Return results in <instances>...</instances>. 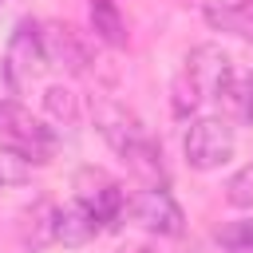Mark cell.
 Listing matches in <instances>:
<instances>
[{
	"instance_id": "1",
	"label": "cell",
	"mask_w": 253,
	"mask_h": 253,
	"mask_svg": "<svg viewBox=\"0 0 253 253\" xmlns=\"http://www.w3.org/2000/svg\"><path fill=\"white\" fill-rule=\"evenodd\" d=\"M233 63L217 43H198L186 55V67L174 79V115H194L206 99H225L233 87Z\"/></svg>"
},
{
	"instance_id": "2",
	"label": "cell",
	"mask_w": 253,
	"mask_h": 253,
	"mask_svg": "<svg viewBox=\"0 0 253 253\" xmlns=\"http://www.w3.org/2000/svg\"><path fill=\"white\" fill-rule=\"evenodd\" d=\"M0 142L12 146V150H20V154H28L36 166H43V162L55 158V130L43 126L16 99H0Z\"/></svg>"
},
{
	"instance_id": "3",
	"label": "cell",
	"mask_w": 253,
	"mask_h": 253,
	"mask_svg": "<svg viewBox=\"0 0 253 253\" xmlns=\"http://www.w3.org/2000/svg\"><path fill=\"white\" fill-rule=\"evenodd\" d=\"M75 202H83L103 229H115V225L123 221V213H126V194H123V186H119L107 170H95V166H83V170L75 174Z\"/></svg>"
},
{
	"instance_id": "4",
	"label": "cell",
	"mask_w": 253,
	"mask_h": 253,
	"mask_svg": "<svg viewBox=\"0 0 253 253\" xmlns=\"http://www.w3.org/2000/svg\"><path fill=\"white\" fill-rule=\"evenodd\" d=\"M182 154L194 170H217L233 154V126L225 119H194L182 138Z\"/></svg>"
},
{
	"instance_id": "5",
	"label": "cell",
	"mask_w": 253,
	"mask_h": 253,
	"mask_svg": "<svg viewBox=\"0 0 253 253\" xmlns=\"http://www.w3.org/2000/svg\"><path fill=\"white\" fill-rule=\"evenodd\" d=\"M47 63L43 55V36H40V24L36 20H20L12 40H8V51H4V75L12 87H24L40 67Z\"/></svg>"
},
{
	"instance_id": "6",
	"label": "cell",
	"mask_w": 253,
	"mask_h": 253,
	"mask_svg": "<svg viewBox=\"0 0 253 253\" xmlns=\"http://www.w3.org/2000/svg\"><path fill=\"white\" fill-rule=\"evenodd\" d=\"M130 217L146 229V233H158V237H178L186 217H182V206L162 190V186H150L142 190L134 202H130Z\"/></svg>"
},
{
	"instance_id": "7",
	"label": "cell",
	"mask_w": 253,
	"mask_h": 253,
	"mask_svg": "<svg viewBox=\"0 0 253 253\" xmlns=\"http://www.w3.org/2000/svg\"><path fill=\"white\" fill-rule=\"evenodd\" d=\"M40 36H43V55H47V63H55V67H63V71H71V75H83V71H87L91 47H87V40H83L71 24L47 20V24H40Z\"/></svg>"
},
{
	"instance_id": "8",
	"label": "cell",
	"mask_w": 253,
	"mask_h": 253,
	"mask_svg": "<svg viewBox=\"0 0 253 253\" xmlns=\"http://www.w3.org/2000/svg\"><path fill=\"white\" fill-rule=\"evenodd\" d=\"M95 126H99V134H103L115 150H123V146H130L134 138L146 134L142 123H138L130 111H123L119 103H99V111H95Z\"/></svg>"
},
{
	"instance_id": "9",
	"label": "cell",
	"mask_w": 253,
	"mask_h": 253,
	"mask_svg": "<svg viewBox=\"0 0 253 253\" xmlns=\"http://www.w3.org/2000/svg\"><path fill=\"white\" fill-rule=\"evenodd\" d=\"M103 225L91 217V210L83 202H71V206H55V241L59 245H87Z\"/></svg>"
},
{
	"instance_id": "10",
	"label": "cell",
	"mask_w": 253,
	"mask_h": 253,
	"mask_svg": "<svg viewBox=\"0 0 253 253\" xmlns=\"http://www.w3.org/2000/svg\"><path fill=\"white\" fill-rule=\"evenodd\" d=\"M206 20L221 32H233L241 40H253V0H210Z\"/></svg>"
},
{
	"instance_id": "11",
	"label": "cell",
	"mask_w": 253,
	"mask_h": 253,
	"mask_svg": "<svg viewBox=\"0 0 253 253\" xmlns=\"http://www.w3.org/2000/svg\"><path fill=\"white\" fill-rule=\"evenodd\" d=\"M123 154V162L138 174V178H146L150 186H158V182H166V166H162V150H158V142L150 138V134H142V138H134L130 146H123L119 150Z\"/></svg>"
},
{
	"instance_id": "12",
	"label": "cell",
	"mask_w": 253,
	"mask_h": 253,
	"mask_svg": "<svg viewBox=\"0 0 253 253\" xmlns=\"http://www.w3.org/2000/svg\"><path fill=\"white\" fill-rule=\"evenodd\" d=\"M87 12H91V32H95V40H103L107 47H126L130 32H126V20H123V12H119L115 0H91Z\"/></svg>"
},
{
	"instance_id": "13",
	"label": "cell",
	"mask_w": 253,
	"mask_h": 253,
	"mask_svg": "<svg viewBox=\"0 0 253 253\" xmlns=\"http://www.w3.org/2000/svg\"><path fill=\"white\" fill-rule=\"evenodd\" d=\"M20 237L32 245V249H43L55 241V206L51 202H32L24 213H20Z\"/></svg>"
},
{
	"instance_id": "14",
	"label": "cell",
	"mask_w": 253,
	"mask_h": 253,
	"mask_svg": "<svg viewBox=\"0 0 253 253\" xmlns=\"http://www.w3.org/2000/svg\"><path fill=\"white\" fill-rule=\"evenodd\" d=\"M32 158L28 154H20V150H12V146H0V190H8V186H24L28 178H32Z\"/></svg>"
},
{
	"instance_id": "15",
	"label": "cell",
	"mask_w": 253,
	"mask_h": 253,
	"mask_svg": "<svg viewBox=\"0 0 253 253\" xmlns=\"http://www.w3.org/2000/svg\"><path fill=\"white\" fill-rule=\"evenodd\" d=\"M43 107H47V115H51L55 123H63V126H75V119H79V99H75V91H67V87H47V91H43Z\"/></svg>"
},
{
	"instance_id": "16",
	"label": "cell",
	"mask_w": 253,
	"mask_h": 253,
	"mask_svg": "<svg viewBox=\"0 0 253 253\" xmlns=\"http://www.w3.org/2000/svg\"><path fill=\"white\" fill-rule=\"evenodd\" d=\"M225 202L233 210H253V162H245L229 182H225Z\"/></svg>"
},
{
	"instance_id": "17",
	"label": "cell",
	"mask_w": 253,
	"mask_h": 253,
	"mask_svg": "<svg viewBox=\"0 0 253 253\" xmlns=\"http://www.w3.org/2000/svg\"><path fill=\"white\" fill-rule=\"evenodd\" d=\"M217 241H221V249H229V253H253V217L221 225V229H217Z\"/></svg>"
},
{
	"instance_id": "18",
	"label": "cell",
	"mask_w": 253,
	"mask_h": 253,
	"mask_svg": "<svg viewBox=\"0 0 253 253\" xmlns=\"http://www.w3.org/2000/svg\"><path fill=\"white\" fill-rule=\"evenodd\" d=\"M225 99L233 103L237 119L253 126V75H245V79H233V87H229V95H225Z\"/></svg>"
},
{
	"instance_id": "19",
	"label": "cell",
	"mask_w": 253,
	"mask_h": 253,
	"mask_svg": "<svg viewBox=\"0 0 253 253\" xmlns=\"http://www.w3.org/2000/svg\"><path fill=\"white\" fill-rule=\"evenodd\" d=\"M123 253H150V249H142V245H134V249H123Z\"/></svg>"
},
{
	"instance_id": "20",
	"label": "cell",
	"mask_w": 253,
	"mask_h": 253,
	"mask_svg": "<svg viewBox=\"0 0 253 253\" xmlns=\"http://www.w3.org/2000/svg\"><path fill=\"white\" fill-rule=\"evenodd\" d=\"M0 4H4V0H0Z\"/></svg>"
}]
</instances>
